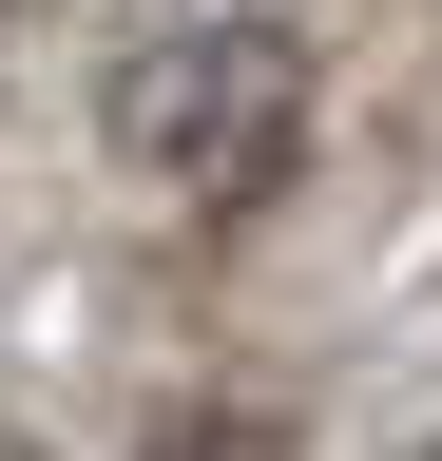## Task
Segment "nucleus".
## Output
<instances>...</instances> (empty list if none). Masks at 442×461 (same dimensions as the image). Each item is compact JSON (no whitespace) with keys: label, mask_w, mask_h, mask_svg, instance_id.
Returning a JSON list of instances; mask_svg holds the SVG:
<instances>
[{"label":"nucleus","mask_w":442,"mask_h":461,"mask_svg":"<svg viewBox=\"0 0 442 461\" xmlns=\"http://www.w3.org/2000/svg\"><path fill=\"white\" fill-rule=\"evenodd\" d=\"M308 135V39L289 20H174L116 58V154L154 193H269Z\"/></svg>","instance_id":"nucleus-1"},{"label":"nucleus","mask_w":442,"mask_h":461,"mask_svg":"<svg viewBox=\"0 0 442 461\" xmlns=\"http://www.w3.org/2000/svg\"><path fill=\"white\" fill-rule=\"evenodd\" d=\"M174 461H289V423H269V403H231V423H174Z\"/></svg>","instance_id":"nucleus-2"},{"label":"nucleus","mask_w":442,"mask_h":461,"mask_svg":"<svg viewBox=\"0 0 442 461\" xmlns=\"http://www.w3.org/2000/svg\"><path fill=\"white\" fill-rule=\"evenodd\" d=\"M0 461H39V442H0Z\"/></svg>","instance_id":"nucleus-3"}]
</instances>
